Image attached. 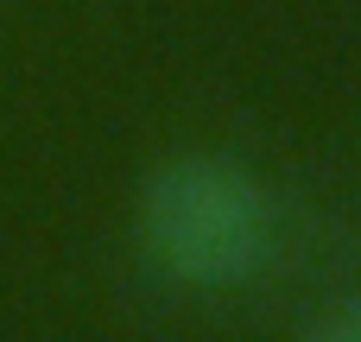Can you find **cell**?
Instances as JSON below:
<instances>
[{"label":"cell","mask_w":361,"mask_h":342,"mask_svg":"<svg viewBox=\"0 0 361 342\" xmlns=\"http://www.w3.org/2000/svg\"><path fill=\"white\" fill-rule=\"evenodd\" d=\"M140 248L190 292L247 286L273 254V203L260 178L222 152H178L140 184Z\"/></svg>","instance_id":"cell-1"},{"label":"cell","mask_w":361,"mask_h":342,"mask_svg":"<svg viewBox=\"0 0 361 342\" xmlns=\"http://www.w3.org/2000/svg\"><path fill=\"white\" fill-rule=\"evenodd\" d=\"M305 342H361V292L355 298H343L336 311H324L317 324H311V336Z\"/></svg>","instance_id":"cell-2"}]
</instances>
